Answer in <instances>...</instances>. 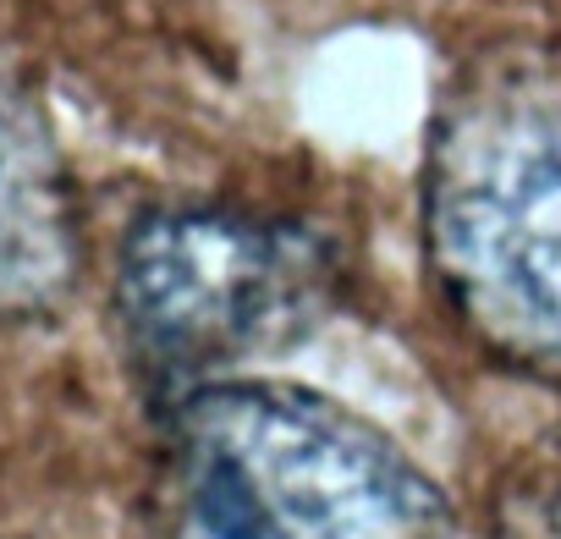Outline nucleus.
<instances>
[{"mask_svg": "<svg viewBox=\"0 0 561 539\" xmlns=\"http://www.w3.org/2000/svg\"><path fill=\"white\" fill-rule=\"evenodd\" d=\"M160 539H457L435 479L358 413L270 380L176 402Z\"/></svg>", "mask_w": 561, "mask_h": 539, "instance_id": "1", "label": "nucleus"}, {"mask_svg": "<svg viewBox=\"0 0 561 539\" xmlns=\"http://www.w3.org/2000/svg\"><path fill=\"white\" fill-rule=\"evenodd\" d=\"M424 220L468 331L561 380V67H506L446 111Z\"/></svg>", "mask_w": 561, "mask_h": 539, "instance_id": "2", "label": "nucleus"}, {"mask_svg": "<svg viewBox=\"0 0 561 539\" xmlns=\"http://www.w3.org/2000/svg\"><path fill=\"white\" fill-rule=\"evenodd\" d=\"M331 303V253L242 209H160L133 226L116 309L138 364L165 386H204L309 336Z\"/></svg>", "mask_w": 561, "mask_h": 539, "instance_id": "3", "label": "nucleus"}, {"mask_svg": "<svg viewBox=\"0 0 561 539\" xmlns=\"http://www.w3.org/2000/svg\"><path fill=\"white\" fill-rule=\"evenodd\" d=\"M78 264L72 198L61 160L0 72V314H34L56 303Z\"/></svg>", "mask_w": 561, "mask_h": 539, "instance_id": "4", "label": "nucleus"}]
</instances>
